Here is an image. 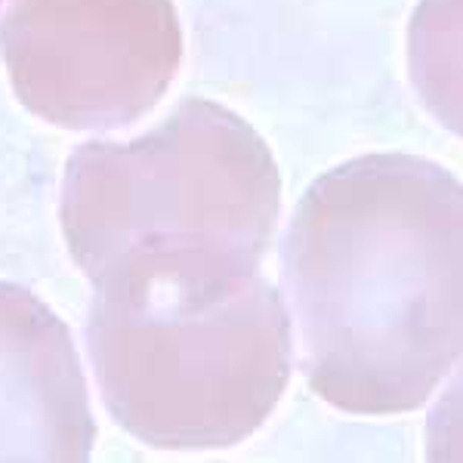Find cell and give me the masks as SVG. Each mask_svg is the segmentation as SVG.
Returning <instances> with one entry per match:
<instances>
[{"label": "cell", "mask_w": 463, "mask_h": 463, "mask_svg": "<svg viewBox=\"0 0 463 463\" xmlns=\"http://www.w3.org/2000/svg\"><path fill=\"white\" fill-rule=\"evenodd\" d=\"M281 290L309 390L346 414L417 411L463 346V189L442 164L362 155L303 192Z\"/></svg>", "instance_id": "cell-1"}, {"label": "cell", "mask_w": 463, "mask_h": 463, "mask_svg": "<svg viewBox=\"0 0 463 463\" xmlns=\"http://www.w3.org/2000/svg\"><path fill=\"white\" fill-rule=\"evenodd\" d=\"M279 211L272 148L201 96L130 143L78 146L59 198L65 244L96 297L189 309L260 275Z\"/></svg>", "instance_id": "cell-2"}, {"label": "cell", "mask_w": 463, "mask_h": 463, "mask_svg": "<svg viewBox=\"0 0 463 463\" xmlns=\"http://www.w3.org/2000/svg\"><path fill=\"white\" fill-rule=\"evenodd\" d=\"M84 340L109 417L158 451L244 442L294 371L288 309L263 275L201 309L93 294Z\"/></svg>", "instance_id": "cell-3"}, {"label": "cell", "mask_w": 463, "mask_h": 463, "mask_svg": "<svg viewBox=\"0 0 463 463\" xmlns=\"http://www.w3.org/2000/svg\"><path fill=\"white\" fill-rule=\"evenodd\" d=\"M0 56L16 99L62 130H121L183 62L174 0H10Z\"/></svg>", "instance_id": "cell-4"}, {"label": "cell", "mask_w": 463, "mask_h": 463, "mask_svg": "<svg viewBox=\"0 0 463 463\" xmlns=\"http://www.w3.org/2000/svg\"><path fill=\"white\" fill-rule=\"evenodd\" d=\"M93 442L69 325L28 288L0 281V463H84Z\"/></svg>", "instance_id": "cell-5"}, {"label": "cell", "mask_w": 463, "mask_h": 463, "mask_svg": "<svg viewBox=\"0 0 463 463\" xmlns=\"http://www.w3.org/2000/svg\"><path fill=\"white\" fill-rule=\"evenodd\" d=\"M0 4H4V0H0Z\"/></svg>", "instance_id": "cell-6"}]
</instances>
